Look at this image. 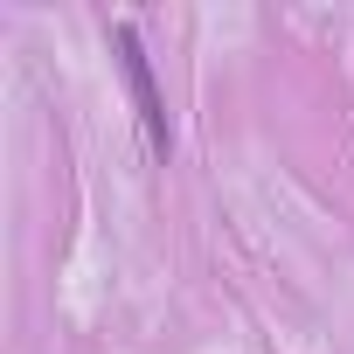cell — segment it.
<instances>
[{
	"label": "cell",
	"instance_id": "cell-1",
	"mask_svg": "<svg viewBox=\"0 0 354 354\" xmlns=\"http://www.w3.org/2000/svg\"><path fill=\"white\" fill-rule=\"evenodd\" d=\"M111 49H118V70H125V91H132V104H139V125H146L153 153L167 160V153H174V125H167V104H160V84H153V63H146V49H139V28H132V21H118V28H111Z\"/></svg>",
	"mask_w": 354,
	"mask_h": 354
}]
</instances>
